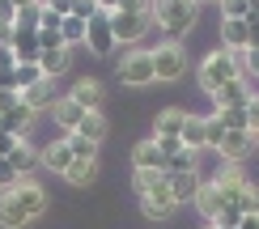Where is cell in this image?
<instances>
[{
	"label": "cell",
	"mask_w": 259,
	"mask_h": 229,
	"mask_svg": "<svg viewBox=\"0 0 259 229\" xmlns=\"http://www.w3.org/2000/svg\"><path fill=\"white\" fill-rule=\"evenodd\" d=\"M221 47L242 56L251 47V21H238V17H221Z\"/></svg>",
	"instance_id": "4fadbf2b"
},
{
	"label": "cell",
	"mask_w": 259,
	"mask_h": 229,
	"mask_svg": "<svg viewBox=\"0 0 259 229\" xmlns=\"http://www.w3.org/2000/svg\"><path fill=\"white\" fill-rule=\"evenodd\" d=\"M94 5H98V13H115V9H119L123 0H94Z\"/></svg>",
	"instance_id": "7dc6e473"
},
{
	"label": "cell",
	"mask_w": 259,
	"mask_h": 229,
	"mask_svg": "<svg viewBox=\"0 0 259 229\" xmlns=\"http://www.w3.org/2000/svg\"><path fill=\"white\" fill-rule=\"evenodd\" d=\"M221 136H225L221 119H217V115H204V140H208V149H212V153H217V145H221Z\"/></svg>",
	"instance_id": "d6a6232c"
},
{
	"label": "cell",
	"mask_w": 259,
	"mask_h": 229,
	"mask_svg": "<svg viewBox=\"0 0 259 229\" xmlns=\"http://www.w3.org/2000/svg\"><path fill=\"white\" fill-rule=\"evenodd\" d=\"M225 229H234V225H225Z\"/></svg>",
	"instance_id": "11a10c76"
},
{
	"label": "cell",
	"mask_w": 259,
	"mask_h": 229,
	"mask_svg": "<svg viewBox=\"0 0 259 229\" xmlns=\"http://www.w3.org/2000/svg\"><path fill=\"white\" fill-rule=\"evenodd\" d=\"M183 145H187L191 153H204V149H208V140H204V115H191L187 111V119H183Z\"/></svg>",
	"instance_id": "cb8c5ba5"
},
{
	"label": "cell",
	"mask_w": 259,
	"mask_h": 229,
	"mask_svg": "<svg viewBox=\"0 0 259 229\" xmlns=\"http://www.w3.org/2000/svg\"><path fill=\"white\" fill-rule=\"evenodd\" d=\"M234 229H259V208H255V212H246V216H242V221L234 225Z\"/></svg>",
	"instance_id": "f6af8a7d"
},
{
	"label": "cell",
	"mask_w": 259,
	"mask_h": 229,
	"mask_svg": "<svg viewBox=\"0 0 259 229\" xmlns=\"http://www.w3.org/2000/svg\"><path fill=\"white\" fill-rule=\"evenodd\" d=\"M85 47H90L94 56H106V51L115 47V34H111V21H106V13H94L90 21H85Z\"/></svg>",
	"instance_id": "30bf717a"
},
{
	"label": "cell",
	"mask_w": 259,
	"mask_h": 229,
	"mask_svg": "<svg viewBox=\"0 0 259 229\" xmlns=\"http://www.w3.org/2000/svg\"><path fill=\"white\" fill-rule=\"evenodd\" d=\"M13 64H17L13 60V47H0V68H13Z\"/></svg>",
	"instance_id": "c3c4849f"
},
{
	"label": "cell",
	"mask_w": 259,
	"mask_h": 229,
	"mask_svg": "<svg viewBox=\"0 0 259 229\" xmlns=\"http://www.w3.org/2000/svg\"><path fill=\"white\" fill-rule=\"evenodd\" d=\"M221 17H238V21H246V17H251V5H246V0H221Z\"/></svg>",
	"instance_id": "e575fe53"
},
{
	"label": "cell",
	"mask_w": 259,
	"mask_h": 229,
	"mask_svg": "<svg viewBox=\"0 0 259 229\" xmlns=\"http://www.w3.org/2000/svg\"><path fill=\"white\" fill-rule=\"evenodd\" d=\"M81 106L72 102V98H56V106H51V119H56V123L64 127V132H77V123H81Z\"/></svg>",
	"instance_id": "d4e9b609"
},
{
	"label": "cell",
	"mask_w": 259,
	"mask_h": 229,
	"mask_svg": "<svg viewBox=\"0 0 259 229\" xmlns=\"http://www.w3.org/2000/svg\"><path fill=\"white\" fill-rule=\"evenodd\" d=\"M13 149H17V136H5V132H0V157H9Z\"/></svg>",
	"instance_id": "bcb514c9"
},
{
	"label": "cell",
	"mask_w": 259,
	"mask_h": 229,
	"mask_svg": "<svg viewBox=\"0 0 259 229\" xmlns=\"http://www.w3.org/2000/svg\"><path fill=\"white\" fill-rule=\"evenodd\" d=\"M60 21H64L60 13H51V9L42 5V13H38V30H60Z\"/></svg>",
	"instance_id": "b9f144b4"
},
{
	"label": "cell",
	"mask_w": 259,
	"mask_h": 229,
	"mask_svg": "<svg viewBox=\"0 0 259 229\" xmlns=\"http://www.w3.org/2000/svg\"><path fill=\"white\" fill-rule=\"evenodd\" d=\"M183 119H187V111H183V106H166V111L153 119V140L183 136Z\"/></svg>",
	"instance_id": "ac0fdd59"
},
{
	"label": "cell",
	"mask_w": 259,
	"mask_h": 229,
	"mask_svg": "<svg viewBox=\"0 0 259 229\" xmlns=\"http://www.w3.org/2000/svg\"><path fill=\"white\" fill-rule=\"evenodd\" d=\"M246 132L259 136V94L251 98V102H246Z\"/></svg>",
	"instance_id": "d590c367"
},
{
	"label": "cell",
	"mask_w": 259,
	"mask_h": 229,
	"mask_svg": "<svg viewBox=\"0 0 259 229\" xmlns=\"http://www.w3.org/2000/svg\"><path fill=\"white\" fill-rule=\"evenodd\" d=\"M38 166L51 170V174H64V170L72 166V149L64 145V140H56V145H47V149L38 153Z\"/></svg>",
	"instance_id": "44dd1931"
},
{
	"label": "cell",
	"mask_w": 259,
	"mask_h": 229,
	"mask_svg": "<svg viewBox=\"0 0 259 229\" xmlns=\"http://www.w3.org/2000/svg\"><path fill=\"white\" fill-rule=\"evenodd\" d=\"M208 182H212V187H217L221 195H238V191H242L251 178L242 174V166H225V161H221V166H217V174H212Z\"/></svg>",
	"instance_id": "e0dca14e"
},
{
	"label": "cell",
	"mask_w": 259,
	"mask_h": 229,
	"mask_svg": "<svg viewBox=\"0 0 259 229\" xmlns=\"http://www.w3.org/2000/svg\"><path fill=\"white\" fill-rule=\"evenodd\" d=\"M72 102L81 106V111H102V85L94 81V76H81V81H72Z\"/></svg>",
	"instance_id": "2e32d148"
},
{
	"label": "cell",
	"mask_w": 259,
	"mask_h": 229,
	"mask_svg": "<svg viewBox=\"0 0 259 229\" xmlns=\"http://www.w3.org/2000/svg\"><path fill=\"white\" fill-rule=\"evenodd\" d=\"M123 13H145V17H153V0H123Z\"/></svg>",
	"instance_id": "ab89813d"
},
{
	"label": "cell",
	"mask_w": 259,
	"mask_h": 229,
	"mask_svg": "<svg viewBox=\"0 0 259 229\" xmlns=\"http://www.w3.org/2000/svg\"><path fill=\"white\" fill-rule=\"evenodd\" d=\"M221 119L225 132H246V106H230V111H212Z\"/></svg>",
	"instance_id": "4dcf8cb0"
},
{
	"label": "cell",
	"mask_w": 259,
	"mask_h": 229,
	"mask_svg": "<svg viewBox=\"0 0 259 229\" xmlns=\"http://www.w3.org/2000/svg\"><path fill=\"white\" fill-rule=\"evenodd\" d=\"M64 145L72 149V161H98V145H94V140H85V136H77V132H68V136H64Z\"/></svg>",
	"instance_id": "f1b7e54d"
},
{
	"label": "cell",
	"mask_w": 259,
	"mask_h": 229,
	"mask_svg": "<svg viewBox=\"0 0 259 229\" xmlns=\"http://www.w3.org/2000/svg\"><path fill=\"white\" fill-rule=\"evenodd\" d=\"M38 13H42V5H34V9H21L13 26H34V30H38Z\"/></svg>",
	"instance_id": "60d3db41"
},
{
	"label": "cell",
	"mask_w": 259,
	"mask_h": 229,
	"mask_svg": "<svg viewBox=\"0 0 259 229\" xmlns=\"http://www.w3.org/2000/svg\"><path fill=\"white\" fill-rule=\"evenodd\" d=\"M42 5H47L51 13H60V17H68V13H72V0H42Z\"/></svg>",
	"instance_id": "ee69618b"
},
{
	"label": "cell",
	"mask_w": 259,
	"mask_h": 229,
	"mask_svg": "<svg viewBox=\"0 0 259 229\" xmlns=\"http://www.w3.org/2000/svg\"><path fill=\"white\" fill-rule=\"evenodd\" d=\"M132 187H136L140 212H145L149 221H166V216H175V208H179V204L170 200L166 170H136V174H132Z\"/></svg>",
	"instance_id": "7a4b0ae2"
},
{
	"label": "cell",
	"mask_w": 259,
	"mask_h": 229,
	"mask_svg": "<svg viewBox=\"0 0 259 229\" xmlns=\"http://www.w3.org/2000/svg\"><path fill=\"white\" fill-rule=\"evenodd\" d=\"M238 60H242V76H251V81H259V47H246Z\"/></svg>",
	"instance_id": "836d02e7"
},
{
	"label": "cell",
	"mask_w": 259,
	"mask_h": 229,
	"mask_svg": "<svg viewBox=\"0 0 259 229\" xmlns=\"http://www.w3.org/2000/svg\"><path fill=\"white\" fill-rule=\"evenodd\" d=\"M204 229H212V225H204Z\"/></svg>",
	"instance_id": "9f6ffc18"
},
{
	"label": "cell",
	"mask_w": 259,
	"mask_h": 229,
	"mask_svg": "<svg viewBox=\"0 0 259 229\" xmlns=\"http://www.w3.org/2000/svg\"><path fill=\"white\" fill-rule=\"evenodd\" d=\"M94 13H98V5H94V0H72V13H68V17H81V21H90Z\"/></svg>",
	"instance_id": "74e56055"
},
{
	"label": "cell",
	"mask_w": 259,
	"mask_h": 229,
	"mask_svg": "<svg viewBox=\"0 0 259 229\" xmlns=\"http://www.w3.org/2000/svg\"><path fill=\"white\" fill-rule=\"evenodd\" d=\"M13 102H17V94H0V111H9Z\"/></svg>",
	"instance_id": "f907efd6"
},
{
	"label": "cell",
	"mask_w": 259,
	"mask_h": 229,
	"mask_svg": "<svg viewBox=\"0 0 259 229\" xmlns=\"http://www.w3.org/2000/svg\"><path fill=\"white\" fill-rule=\"evenodd\" d=\"M212 98V106L217 111H230V106H246L255 98V81L251 76H238V81H230V85H221L217 94H208Z\"/></svg>",
	"instance_id": "9c48e42d"
},
{
	"label": "cell",
	"mask_w": 259,
	"mask_h": 229,
	"mask_svg": "<svg viewBox=\"0 0 259 229\" xmlns=\"http://www.w3.org/2000/svg\"><path fill=\"white\" fill-rule=\"evenodd\" d=\"M42 81V68L38 64H17V94H26L30 85H38Z\"/></svg>",
	"instance_id": "1f68e13d"
},
{
	"label": "cell",
	"mask_w": 259,
	"mask_h": 229,
	"mask_svg": "<svg viewBox=\"0 0 259 229\" xmlns=\"http://www.w3.org/2000/svg\"><path fill=\"white\" fill-rule=\"evenodd\" d=\"M196 212H200L208 225H217V216H221V191L212 187L208 178H204V187H200V195H196Z\"/></svg>",
	"instance_id": "7402d4cb"
},
{
	"label": "cell",
	"mask_w": 259,
	"mask_h": 229,
	"mask_svg": "<svg viewBox=\"0 0 259 229\" xmlns=\"http://www.w3.org/2000/svg\"><path fill=\"white\" fill-rule=\"evenodd\" d=\"M9 47H13V60L17 64H38V30L34 26H13Z\"/></svg>",
	"instance_id": "7c38bea8"
},
{
	"label": "cell",
	"mask_w": 259,
	"mask_h": 229,
	"mask_svg": "<svg viewBox=\"0 0 259 229\" xmlns=\"http://www.w3.org/2000/svg\"><path fill=\"white\" fill-rule=\"evenodd\" d=\"M17 182H21V174H17L13 166H9V161H0V191H9V187H17Z\"/></svg>",
	"instance_id": "8d00e7d4"
},
{
	"label": "cell",
	"mask_w": 259,
	"mask_h": 229,
	"mask_svg": "<svg viewBox=\"0 0 259 229\" xmlns=\"http://www.w3.org/2000/svg\"><path fill=\"white\" fill-rule=\"evenodd\" d=\"M132 166H136V170H166V153L157 149V140H153V136L140 140V145L132 149Z\"/></svg>",
	"instance_id": "d6986e66"
},
{
	"label": "cell",
	"mask_w": 259,
	"mask_h": 229,
	"mask_svg": "<svg viewBox=\"0 0 259 229\" xmlns=\"http://www.w3.org/2000/svg\"><path fill=\"white\" fill-rule=\"evenodd\" d=\"M30 123H34V111H30V106H21V98H17L13 106H9V111H0V132H5V136L26 140Z\"/></svg>",
	"instance_id": "5bb4252c"
},
{
	"label": "cell",
	"mask_w": 259,
	"mask_h": 229,
	"mask_svg": "<svg viewBox=\"0 0 259 229\" xmlns=\"http://www.w3.org/2000/svg\"><path fill=\"white\" fill-rule=\"evenodd\" d=\"M21 98V106H30V111H51V106H56V81H51V76H42L38 85H30L26 94H17Z\"/></svg>",
	"instance_id": "9a60e30c"
},
{
	"label": "cell",
	"mask_w": 259,
	"mask_h": 229,
	"mask_svg": "<svg viewBox=\"0 0 259 229\" xmlns=\"http://www.w3.org/2000/svg\"><path fill=\"white\" fill-rule=\"evenodd\" d=\"M196 13L200 5H191V0H153V26L166 34V42H179L187 34L196 26Z\"/></svg>",
	"instance_id": "3957f363"
},
{
	"label": "cell",
	"mask_w": 259,
	"mask_h": 229,
	"mask_svg": "<svg viewBox=\"0 0 259 229\" xmlns=\"http://www.w3.org/2000/svg\"><path fill=\"white\" fill-rule=\"evenodd\" d=\"M191 5H208V0H191Z\"/></svg>",
	"instance_id": "db71d44e"
},
{
	"label": "cell",
	"mask_w": 259,
	"mask_h": 229,
	"mask_svg": "<svg viewBox=\"0 0 259 229\" xmlns=\"http://www.w3.org/2000/svg\"><path fill=\"white\" fill-rule=\"evenodd\" d=\"M0 161H9L21 178H30V170L38 166V153H34V145H30V140H17V149L9 153V157H0Z\"/></svg>",
	"instance_id": "603a6c76"
},
{
	"label": "cell",
	"mask_w": 259,
	"mask_h": 229,
	"mask_svg": "<svg viewBox=\"0 0 259 229\" xmlns=\"http://www.w3.org/2000/svg\"><path fill=\"white\" fill-rule=\"evenodd\" d=\"M119 81L123 85H153V56H149V47H132L119 60Z\"/></svg>",
	"instance_id": "52a82bcc"
},
{
	"label": "cell",
	"mask_w": 259,
	"mask_h": 229,
	"mask_svg": "<svg viewBox=\"0 0 259 229\" xmlns=\"http://www.w3.org/2000/svg\"><path fill=\"white\" fill-rule=\"evenodd\" d=\"M17 21V9H13V0H0V26H13Z\"/></svg>",
	"instance_id": "7bdbcfd3"
},
{
	"label": "cell",
	"mask_w": 259,
	"mask_h": 229,
	"mask_svg": "<svg viewBox=\"0 0 259 229\" xmlns=\"http://www.w3.org/2000/svg\"><path fill=\"white\" fill-rule=\"evenodd\" d=\"M77 136L94 140V145H102V140H106V119H102L98 111H85V115H81V123H77Z\"/></svg>",
	"instance_id": "484cf974"
},
{
	"label": "cell",
	"mask_w": 259,
	"mask_h": 229,
	"mask_svg": "<svg viewBox=\"0 0 259 229\" xmlns=\"http://www.w3.org/2000/svg\"><path fill=\"white\" fill-rule=\"evenodd\" d=\"M64 178H68L72 187H90V182L98 178V161H72V166L64 170Z\"/></svg>",
	"instance_id": "83f0119b"
},
{
	"label": "cell",
	"mask_w": 259,
	"mask_h": 229,
	"mask_svg": "<svg viewBox=\"0 0 259 229\" xmlns=\"http://www.w3.org/2000/svg\"><path fill=\"white\" fill-rule=\"evenodd\" d=\"M0 94H17V64L13 68H0Z\"/></svg>",
	"instance_id": "f35d334b"
},
{
	"label": "cell",
	"mask_w": 259,
	"mask_h": 229,
	"mask_svg": "<svg viewBox=\"0 0 259 229\" xmlns=\"http://www.w3.org/2000/svg\"><path fill=\"white\" fill-rule=\"evenodd\" d=\"M42 212H47V191L34 178H21L17 187L0 191V225L5 229H21L30 221H38Z\"/></svg>",
	"instance_id": "6da1fadb"
},
{
	"label": "cell",
	"mask_w": 259,
	"mask_h": 229,
	"mask_svg": "<svg viewBox=\"0 0 259 229\" xmlns=\"http://www.w3.org/2000/svg\"><path fill=\"white\" fill-rule=\"evenodd\" d=\"M200 89L204 94H217L221 85H230V81H238L242 76V60L234 56V51H225V47H212L208 56L200 60Z\"/></svg>",
	"instance_id": "277c9868"
},
{
	"label": "cell",
	"mask_w": 259,
	"mask_h": 229,
	"mask_svg": "<svg viewBox=\"0 0 259 229\" xmlns=\"http://www.w3.org/2000/svg\"><path fill=\"white\" fill-rule=\"evenodd\" d=\"M217 5H221V0H217Z\"/></svg>",
	"instance_id": "6f0895ef"
},
{
	"label": "cell",
	"mask_w": 259,
	"mask_h": 229,
	"mask_svg": "<svg viewBox=\"0 0 259 229\" xmlns=\"http://www.w3.org/2000/svg\"><path fill=\"white\" fill-rule=\"evenodd\" d=\"M251 153H259V136H251V132H225L217 145V157L225 166H242Z\"/></svg>",
	"instance_id": "ba28073f"
},
{
	"label": "cell",
	"mask_w": 259,
	"mask_h": 229,
	"mask_svg": "<svg viewBox=\"0 0 259 229\" xmlns=\"http://www.w3.org/2000/svg\"><path fill=\"white\" fill-rule=\"evenodd\" d=\"M60 38H64V47H81V42H85V21L81 17H64L60 21Z\"/></svg>",
	"instance_id": "f546056e"
},
{
	"label": "cell",
	"mask_w": 259,
	"mask_h": 229,
	"mask_svg": "<svg viewBox=\"0 0 259 229\" xmlns=\"http://www.w3.org/2000/svg\"><path fill=\"white\" fill-rule=\"evenodd\" d=\"M149 56H153V85H170L187 72V51L179 42H157Z\"/></svg>",
	"instance_id": "5b68a950"
},
{
	"label": "cell",
	"mask_w": 259,
	"mask_h": 229,
	"mask_svg": "<svg viewBox=\"0 0 259 229\" xmlns=\"http://www.w3.org/2000/svg\"><path fill=\"white\" fill-rule=\"evenodd\" d=\"M68 64H72V51H68V47H47V51H38V68H42V76H51V81H56L60 72H68Z\"/></svg>",
	"instance_id": "ffe728a7"
},
{
	"label": "cell",
	"mask_w": 259,
	"mask_h": 229,
	"mask_svg": "<svg viewBox=\"0 0 259 229\" xmlns=\"http://www.w3.org/2000/svg\"><path fill=\"white\" fill-rule=\"evenodd\" d=\"M106 21H111L115 47H119V42H140V38L149 34V26H153V17H145V13H123V9L106 13Z\"/></svg>",
	"instance_id": "8992f818"
},
{
	"label": "cell",
	"mask_w": 259,
	"mask_h": 229,
	"mask_svg": "<svg viewBox=\"0 0 259 229\" xmlns=\"http://www.w3.org/2000/svg\"><path fill=\"white\" fill-rule=\"evenodd\" d=\"M9 38H13V26H0V47H9Z\"/></svg>",
	"instance_id": "681fc988"
},
{
	"label": "cell",
	"mask_w": 259,
	"mask_h": 229,
	"mask_svg": "<svg viewBox=\"0 0 259 229\" xmlns=\"http://www.w3.org/2000/svg\"><path fill=\"white\" fill-rule=\"evenodd\" d=\"M246 5H251V17L246 21H259V0H246Z\"/></svg>",
	"instance_id": "f5cc1de1"
},
{
	"label": "cell",
	"mask_w": 259,
	"mask_h": 229,
	"mask_svg": "<svg viewBox=\"0 0 259 229\" xmlns=\"http://www.w3.org/2000/svg\"><path fill=\"white\" fill-rule=\"evenodd\" d=\"M187 170H200V153H191L183 145V149H175L166 157V174H187Z\"/></svg>",
	"instance_id": "4316f807"
},
{
	"label": "cell",
	"mask_w": 259,
	"mask_h": 229,
	"mask_svg": "<svg viewBox=\"0 0 259 229\" xmlns=\"http://www.w3.org/2000/svg\"><path fill=\"white\" fill-rule=\"evenodd\" d=\"M34 5H42V0H13V9L21 13V9H34Z\"/></svg>",
	"instance_id": "816d5d0a"
},
{
	"label": "cell",
	"mask_w": 259,
	"mask_h": 229,
	"mask_svg": "<svg viewBox=\"0 0 259 229\" xmlns=\"http://www.w3.org/2000/svg\"><path fill=\"white\" fill-rule=\"evenodd\" d=\"M166 182H170V200H175V204H196V195H200V187H204V174H200V170L166 174Z\"/></svg>",
	"instance_id": "8fae6325"
}]
</instances>
